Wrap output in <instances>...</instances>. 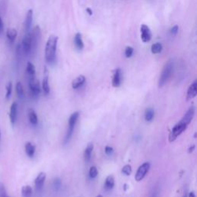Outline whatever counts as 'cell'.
Listing matches in <instances>:
<instances>
[{"instance_id": "5bb4252c", "label": "cell", "mask_w": 197, "mask_h": 197, "mask_svg": "<svg viewBox=\"0 0 197 197\" xmlns=\"http://www.w3.org/2000/svg\"><path fill=\"white\" fill-rule=\"evenodd\" d=\"M46 178V175L45 172H42L39 173L37 177L35 179V187H36V190H42V188L43 187V185H44V183H45Z\"/></svg>"}, {"instance_id": "d6a6232c", "label": "cell", "mask_w": 197, "mask_h": 197, "mask_svg": "<svg viewBox=\"0 0 197 197\" xmlns=\"http://www.w3.org/2000/svg\"><path fill=\"white\" fill-rule=\"evenodd\" d=\"M7 196V192L3 183H0V197H5Z\"/></svg>"}, {"instance_id": "52a82bcc", "label": "cell", "mask_w": 197, "mask_h": 197, "mask_svg": "<svg viewBox=\"0 0 197 197\" xmlns=\"http://www.w3.org/2000/svg\"><path fill=\"white\" fill-rule=\"evenodd\" d=\"M150 168V164L149 163H144L139 167L138 170L136 172V176H135V179L136 181L140 182L141 180L144 179L146 173L149 172V169Z\"/></svg>"}, {"instance_id": "8992f818", "label": "cell", "mask_w": 197, "mask_h": 197, "mask_svg": "<svg viewBox=\"0 0 197 197\" xmlns=\"http://www.w3.org/2000/svg\"><path fill=\"white\" fill-rule=\"evenodd\" d=\"M22 51L25 55L28 56L32 52V42H31L30 32H26L24 36L21 44Z\"/></svg>"}, {"instance_id": "7bdbcfd3", "label": "cell", "mask_w": 197, "mask_h": 197, "mask_svg": "<svg viewBox=\"0 0 197 197\" xmlns=\"http://www.w3.org/2000/svg\"><path fill=\"white\" fill-rule=\"evenodd\" d=\"M5 197H9V196H5Z\"/></svg>"}, {"instance_id": "83f0119b", "label": "cell", "mask_w": 197, "mask_h": 197, "mask_svg": "<svg viewBox=\"0 0 197 197\" xmlns=\"http://www.w3.org/2000/svg\"><path fill=\"white\" fill-rule=\"evenodd\" d=\"M155 112L152 108H149L147 109L145 112V119L146 120L147 122H150L152 121L153 117H154Z\"/></svg>"}, {"instance_id": "836d02e7", "label": "cell", "mask_w": 197, "mask_h": 197, "mask_svg": "<svg viewBox=\"0 0 197 197\" xmlns=\"http://www.w3.org/2000/svg\"><path fill=\"white\" fill-rule=\"evenodd\" d=\"M113 152H114V149H113V147L107 146H106V148H105V152H106V154L108 155V156H111L113 153Z\"/></svg>"}, {"instance_id": "4fadbf2b", "label": "cell", "mask_w": 197, "mask_h": 197, "mask_svg": "<svg viewBox=\"0 0 197 197\" xmlns=\"http://www.w3.org/2000/svg\"><path fill=\"white\" fill-rule=\"evenodd\" d=\"M195 107L194 106H192V107H190V109L187 110V112L186 113V114L183 116V117L182 118V119L180 120L181 122H183V123L187 124V125L191 122V121L193 120L194 117V115H195Z\"/></svg>"}, {"instance_id": "4316f807", "label": "cell", "mask_w": 197, "mask_h": 197, "mask_svg": "<svg viewBox=\"0 0 197 197\" xmlns=\"http://www.w3.org/2000/svg\"><path fill=\"white\" fill-rule=\"evenodd\" d=\"M163 50V46L161 43H156L152 44L151 46V52L152 54H159Z\"/></svg>"}, {"instance_id": "9c48e42d", "label": "cell", "mask_w": 197, "mask_h": 197, "mask_svg": "<svg viewBox=\"0 0 197 197\" xmlns=\"http://www.w3.org/2000/svg\"><path fill=\"white\" fill-rule=\"evenodd\" d=\"M141 32V40L143 43H149L152 40V32L150 29L145 24H143L140 27Z\"/></svg>"}, {"instance_id": "b9f144b4", "label": "cell", "mask_w": 197, "mask_h": 197, "mask_svg": "<svg viewBox=\"0 0 197 197\" xmlns=\"http://www.w3.org/2000/svg\"><path fill=\"white\" fill-rule=\"evenodd\" d=\"M0 140H1V130H0Z\"/></svg>"}, {"instance_id": "f35d334b", "label": "cell", "mask_w": 197, "mask_h": 197, "mask_svg": "<svg viewBox=\"0 0 197 197\" xmlns=\"http://www.w3.org/2000/svg\"><path fill=\"white\" fill-rule=\"evenodd\" d=\"M187 197H196V194L194 192H190L189 193V195L187 196Z\"/></svg>"}, {"instance_id": "7402d4cb", "label": "cell", "mask_w": 197, "mask_h": 197, "mask_svg": "<svg viewBox=\"0 0 197 197\" xmlns=\"http://www.w3.org/2000/svg\"><path fill=\"white\" fill-rule=\"evenodd\" d=\"M16 94H17V96H18V97L20 99H24V97H25V93H24L23 86H22V83H20V82H18V83H16Z\"/></svg>"}, {"instance_id": "7c38bea8", "label": "cell", "mask_w": 197, "mask_h": 197, "mask_svg": "<svg viewBox=\"0 0 197 197\" xmlns=\"http://www.w3.org/2000/svg\"><path fill=\"white\" fill-rule=\"evenodd\" d=\"M32 18H33V11H32V9H29L26 13V16H25V22H24L25 33L30 32L32 23Z\"/></svg>"}, {"instance_id": "74e56055", "label": "cell", "mask_w": 197, "mask_h": 197, "mask_svg": "<svg viewBox=\"0 0 197 197\" xmlns=\"http://www.w3.org/2000/svg\"><path fill=\"white\" fill-rule=\"evenodd\" d=\"M194 149H195V145H192L190 147V149H189L188 151H189V152H190V153H191V152H193Z\"/></svg>"}, {"instance_id": "3957f363", "label": "cell", "mask_w": 197, "mask_h": 197, "mask_svg": "<svg viewBox=\"0 0 197 197\" xmlns=\"http://www.w3.org/2000/svg\"><path fill=\"white\" fill-rule=\"evenodd\" d=\"M79 112H75V113H72L71 116H70L69 119V129L67 131V133L66 135V137H65L64 140V143H67L69 141L70 138L72 137V133L74 131V128H75V125L77 122L78 119H79Z\"/></svg>"}, {"instance_id": "d6986e66", "label": "cell", "mask_w": 197, "mask_h": 197, "mask_svg": "<svg viewBox=\"0 0 197 197\" xmlns=\"http://www.w3.org/2000/svg\"><path fill=\"white\" fill-rule=\"evenodd\" d=\"M74 43H75L76 48L79 50H82L84 48V43L82 39V35L79 32H77L74 36Z\"/></svg>"}, {"instance_id": "60d3db41", "label": "cell", "mask_w": 197, "mask_h": 197, "mask_svg": "<svg viewBox=\"0 0 197 197\" xmlns=\"http://www.w3.org/2000/svg\"><path fill=\"white\" fill-rule=\"evenodd\" d=\"M96 197H102V195H99V196H97Z\"/></svg>"}, {"instance_id": "5b68a950", "label": "cell", "mask_w": 197, "mask_h": 197, "mask_svg": "<svg viewBox=\"0 0 197 197\" xmlns=\"http://www.w3.org/2000/svg\"><path fill=\"white\" fill-rule=\"evenodd\" d=\"M31 35V42H32V52H36V49L38 48L39 43L41 39V29H40L39 25L35 26V28L32 29V32H30Z\"/></svg>"}, {"instance_id": "ffe728a7", "label": "cell", "mask_w": 197, "mask_h": 197, "mask_svg": "<svg viewBox=\"0 0 197 197\" xmlns=\"http://www.w3.org/2000/svg\"><path fill=\"white\" fill-rule=\"evenodd\" d=\"M28 117H29V122H30V123L32 124V125H37L38 116L34 109H29V110H28Z\"/></svg>"}, {"instance_id": "ba28073f", "label": "cell", "mask_w": 197, "mask_h": 197, "mask_svg": "<svg viewBox=\"0 0 197 197\" xmlns=\"http://www.w3.org/2000/svg\"><path fill=\"white\" fill-rule=\"evenodd\" d=\"M29 87L31 93L33 96H38L41 93V89H40V83L39 81L34 77L29 78Z\"/></svg>"}, {"instance_id": "f546056e", "label": "cell", "mask_w": 197, "mask_h": 197, "mask_svg": "<svg viewBox=\"0 0 197 197\" xmlns=\"http://www.w3.org/2000/svg\"><path fill=\"white\" fill-rule=\"evenodd\" d=\"M122 172L125 176H129L132 173V167L130 165H125L122 167Z\"/></svg>"}, {"instance_id": "8fae6325", "label": "cell", "mask_w": 197, "mask_h": 197, "mask_svg": "<svg viewBox=\"0 0 197 197\" xmlns=\"http://www.w3.org/2000/svg\"><path fill=\"white\" fill-rule=\"evenodd\" d=\"M122 71L120 69H116L113 72V81H112V84H113V87H119L121 83H122Z\"/></svg>"}, {"instance_id": "ac0fdd59", "label": "cell", "mask_w": 197, "mask_h": 197, "mask_svg": "<svg viewBox=\"0 0 197 197\" xmlns=\"http://www.w3.org/2000/svg\"><path fill=\"white\" fill-rule=\"evenodd\" d=\"M25 151L27 156L29 158H32L36 152V146L30 142H28L25 145Z\"/></svg>"}, {"instance_id": "d590c367", "label": "cell", "mask_w": 197, "mask_h": 197, "mask_svg": "<svg viewBox=\"0 0 197 197\" xmlns=\"http://www.w3.org/2000/svg\"><path fill=\"white\" fill-rule=\"evenodd\" d=\"M3 29H4V24H3V22H2V18H1V16H0V34H2V32H3Z\"/></svg>"}, {"instance_id": "8d00e7d4", "label": "cell", "mask_w": 197, "mask_h": 197, "mask_svg": "<svg viewBox=\"0 0 197 197\" xmlns=\"http://www.w3.org/2000/svg\"><path fill=\"white\" fill-rule=\"evenodd\" d=\"M86 13H88L90 16H92L93 15V10L90 8H86Z\"/></svg>"}, {"instance_id": "30bf717a", "label": "cell", "mask_w": 197, "mask_h": 197, "mask_svg": "<svg viewBox=\"0 0 197 197\" xmlns=\"http://www.w3.org/2000/svg\"><path fill=\"white\" fill-rule=\"evenodd\" d=\"M17 114H18V104L14 102L11 105L10 110H9V120L13 125H14L16 122Z\"/></svg>"}, {"instance_id": "2e32d148", "label": "cell", "mask_w": 197, "mask_h": 197, "mask_svg": "<svg viewBox=\"0 0 197 197\" xmlns=\"http://www.w3.org/2000/svg\"><path fill=\"white\" fill-rule=\"evenodd\" d=\"M17 30L14 28H9L6 30V37L9 43L13 44L17 37Z\"/></svg>"}, {"instance_id": "d4e9b609", "label": "cell", "mask_w": 197, "mask_h": 197, "mask_svg": "<svg viewBox=\"0 0 197 197\" xmlns=\"http://www.w3.org/2000/svg\"><path fill=\"white\" fill-rule=\"evenodd\" d=\"M26 73L29 75V77H34L36 74V69H35L34 65L30 62H28L26 65Z\"/></svg>"}, {"instance_id": "7a4b0ae2", "label": "cell", "mask_w": 197, "mask_h": 197, "mask_svg": "<svg viewBox=\"0 0 197 197\" xmlns=\"http://www.w3.org/2000/svg\"><path fill=\"white\" fill-rule=\"evenodd\" d=\"M173 67L174 65L172 60H169L166 63V65L163 69L160 79H159V82H158V86L160 88H162L167 83V81L169 79L171 74L173 71Z\"/></svg>"}, {"instance_id": "277c9868", "label": "cell", "mask_w": 197, "mask_h": 197, "mask_svg": "<svg viewBox=\"0 0 197 197\" xmlns=\"http://www.w3.org/2000/svg\"><path fill=\"white\" fill-rule=\"evenodd\" d=\"M187 126H188V125H187V124L183 123L181 121L178 122V123L172 128V130H171L170 133H169V141L170 142V143L175 141L178 136H179V135H181L182 133L187 129Z\"/></svg>"}, {"instance_id": "4dcf8cb0", "label": "cell", "mask_w": 197, "mask_h": 197, "mask_svg": "<svg viewBox=\"0 0 197 197\" xmlns=\"http://www.w3.org/2000/svg\"><path fill=\"white\" fill-rule=\"evenodd\" d=\"M89 174H90V177L92 178V179H94L98 175V169L96 166H92L90 169V172H89Z\"/></svg>"}, {"instance_id": "ab89813d", "label": "cell", "mask_w": 197, "mask_h": 197, "mask_svg": "<svg viewBox=\"0 0 197 197\" xmlns=\"http://www.w3.org/2000/svg\"><path fill=\"white\" fill-rule=\"evenodd\" d=\"M183 197H187V193H185L184 195H183Z\"/></svg>"}, {"instance_id": "9a60e30c", "label": "cell", "mask_w": 197, "mask_h": 197, "mask_svg": "<svg viewBox=\"0 0 197 197\" xmlns=\"http://www.w3.org/2000/svg\"><path fill=\"white\" fill-rule=\"evenodd\" d=\"M197 95V81L195 80L192 84L190 85L189 87L188 90H187V100L192 99L195 98Z\"/></svg>"}, {"instance_id": "603a6c76", "label": "cell", "mask_w": 197, "mask_h": 197, "mask_svg": "<svg viewBox=\"0 0 197 197\" xmlns=\"http://www.w3.org/2000/svg\"><path fill=\"white\" fill-rule=\"evenodd\" d=\"M115 179L113 176H109L105 180V189L106 190H110L114 187Z\"/></svg>"}, {"instance_id": "44dd1931", "label": "cell", "mask_w": 197, "mask_h": 197, "mask_svg": "<svg viewBox=\"0 0 197 197\" xmlns=\"http://www.w3.org/2000/svg\"><path fill=\"white\" fill-rule=\"evenodd\" d=\"M93 143H89L86 146V149L84 151V159L86 162H89L91 160V156H92V152L93 151Z\"/></svg>"}, {"instance_id": "e0dca14e", "label": "cell", "mask_w": 197, "mask_h": 197, "mask_svg": "<svg viewBox=\"0 0 197 197\" xmlns=\"http://www.w3.org/2000/svg\"><path fill=\"white\" fill-rule=\"evenodd\" d=\"M85 82H86V77H85L84 75H79L77 78H75V79L72 81V89H74V90H77V89H79V87H81V86L84 84Z\"/></svg>"}, {"instance_id": "e575fe53", "label": "cell", "mask_w": 197, "mask_h": 197, "mask_svg": "<svg viewBox=\"0 0 197 197\" xmlns=\"http://www.w3.org/2000/svg\"><path fill=\"white\" fill-rule=\"evenodd\" d=\"M178 31H179V26H178L177 25H174V26L172 27V29H170V33H171V35H172V36H176V35L177 34Z\"/></svg>"}, {"instance_id": "484cf974", "label": "cell", "mask_w": 197, "mask_h": 197, "mask_svg": "<svg viewBox=\"0 0 197 197\" xmlns=\"http://www.w3.org/2000/svg\"><path fill=\"white\" fill-rule=\"evenodd\" d=\"M22 195L23 197H32V189L30 186H24L22 187Z\"/></svg>"}, {"instance_id": "6da1fadb", "label": "cell", "mask_w": 197, "mask_h": 197, "mask_svg": "<svg viewBox=\"0 0 197 197\" xmlns=\"http://www.w3.org/2000/svg\"><path fill=\"white\" fill-rule=\"evenodd\" d=\"M59 38L56 36H50L46 44L45 58L46 61L49 64H52L56 59V49Z\"/></svg>"}, {"instance_id": "1f68e13d", "label": "cell", "mask_w": 197, "mask_h": 197, "mask_svg": "<svg viewBox=\"0 0 197 197\" xmlns=\"http://www.w3.org/2000/svg\"><path fill=\"white\" fill-rule=\"evenodd\" d=\"M133 52H134V49H133V47L131 46H127L125 49V56L126 58H130L131 56H133Z\"/></svg>"}, {"instance_id": "cb8c5ba5", "label": "cell", "mask_w": 197, "mask_h": 197, "mask_svg": "<svg viewBox=\"0 0 197 197\" xmlns=\"http://www.w3.org/2000/svg\"><path fill=\"white\" fill-rule=\"evenodd\" d=\"M42 87H43V90L44 92L45 95H48L49 94L50 92V87L49 85V77L48 75H46L45 77L43 78V83H42Z\"/></svg>"}, {"instance_id": "f1b7e54d", "label": "cell", "mask_w": 197, "mask_h": 197, "mask_svg": "<svg viewBox=\"0 0 197 197\" xmlns=\"http://www.w3.org/2000/svg\"><path fill=\"white\" fill-rule=\"evenodd\" d=\"M5 90H6V93H5V99H9L12 95V91H13V83L9 82L7 83L6 86H5Z\"/></svg>"}]
</instances>
